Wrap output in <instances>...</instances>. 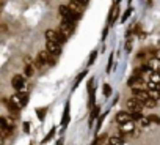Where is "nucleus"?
<instances>
[{
	"label": "nucleus",
	"mask_w": 160,
	"mask_h": 145,
	"mask_svg": "<svg viewBox=\"0 0 160 145\" xmlns=\"http://www.w3.org/2000/svg\"><path fill=\"white\" fill-rule=\"evenodd\" d=\"M108 145H110V143H108Z\"/></svg>",
	"instance_id": "30"
},
{
	"label": "nucleus",
	"mask_w": 160,
	"mask_h": 145,
	"mask_svg": "<svg viewBox=\"0 0 160 145\" xmlns=\"http://www.w3.org/2000/svg\"><path fill=\"white\" fill-rule=\"evenodd\" d=\"M46 114H47V107H42V109H36V115H38V118H39V120H44Z\"/></svg>",
	"instance_id": "16"
},
{
	"label": "nucleus",
	"mask_w": 160,
	"mask_h": 145,
	"mask_svg": "<svg viewBox=\"0 0 160 145\" xmlns=\"http://www.w3.org/2000/svg\"><path fill=\"white\" fill-rule=\"evenodd\" d=\"M87 72H88V69H85V71H82V72H80V74L77 76V79H75V84H74V89L75 87H78V84H80V81H82L85 76H87Z\"/></svg>",
	"instance_id": "15"
},
{
	"label": "nucleus",
	"mask_w": 160,
	"mask_h": 145,
	"mask_svg": "<svg viewBox=\"0 0 160 145\" xmlns=\"http://www.w3.org/2000/svg\"><path fill=\"white\" fill-rule=\"evenodd\" d=\"M108 143H110V145H126L122 136H112V137L108 139Z\"/></svg>",
	"instance_id": "11"
},
{
	"label": "nucleus",
	"mask_w": 160,
	"mask_h": 145,
	"mask_svg": "<svg viewBox=\"0 0 160 145\" xmlns=\"http://www.w3.org/2000/svg\"><path fill=\"white\" fill-rule=\"evenodd\" d=\"M135 129V121H127L124 125H119V132L121 134H129V132H133Z\"/></svg>",
	"instance_id": "10"
},
{
	"label": "nucleus",
	"mask_w": 160,
	"mask_h": 145,
	"mask_svg": "<svg viewBox=\"0 0 160 145\" xmlns=\"http://www.w3.org/2000/svg\"><path fill=\"white\" fill-rule=\"evenodd\" d=\"M102 90H104V95H105V96H110V95H112V87H110L108 84H104Z\"/></svg>",
	"instance_id": "21"
},
{
	"label": "nucleus",
	"mask_w": 160,
	"mask_h": 145,
	"mask_svg": "<svg viewBox=\"0 0 160 145\" xmlns=\"http://www.w3.org/2000/svg\"><path fill=\"white\" fill-rule=\"evenodd\" d=\"M75 2H78V3H82V5H87V3H88V0H75Z\"/></svg>",
	"instance_id": "27"
},
{
	"label": "nucleus",
	"mask_w": 160,
	"mask_h": 145,
	"mask_svg": "<svg viewBox=\"0 0 160 145\" xmlns=\"http://www.w3.org/2000/svg\"><path fill=\"white\" fill-rule=\"evenodd\" d=\"M24 131H25L27 134L30 132V123H28V121H25V123H24Z\"/></svg>",
	"instance_id": "25"
},
{
	"label": "nucleus",
	"mask_w": 160,
	"mask_h": 145,
	"mask_svg": "<svg viewBox=\"0 0 160 145\" xmlns=\"http://www.w3.org/2000/svg\"><path fill=\"white\" fill-rule=\"evenodd\" d=\"M32 145H33V143H32Z\"/></svg>",
	"instance_id": "29"
},
{
	"label": "nucleus",
	"mask_w": 160,
	"mask_h": 145,
	"mask_svg": "<svg viewBox=\"0 0 160 145\" xmlns=\"http://www.w3.org/2000/svg\"><path fill=\"white\" fill-rule=\"evenodd\" d=\"M129 16H130V8L127 10V13H124V16H122V21H126V19H127Z\"/></svg>",
	"instance_id": "26"
},
{
	"label": "nucleus",
	"mask_w": 160,
	"mask_h": 145,
	"mask_svg": "<svg viewBox=\"0 0 160 145\" xmlns=\"http://www.w3.org/2000/svg\"><path fill=\"white\" fill-rule=\"evenodd\" d=\"M148 82H154V84H160V72L158 71H154L152 74H151V78H149V81Z\"/></svg>",
	"instance_id": "13"
},
{
	"label": "nucleus",
	"mask_w": 160,
	"mask_h": 145,
	"mask_svg": "<svg viewBox=\"0 0 160 145\" xmlns=\"http://www.w3.org/2000/svg\"><path fill=\"white\" fill-rule=\"evenodd\" d=\"M143 109H144V104H143L140 99H137L135 96L130 98V99L126 103V110H129L130 114H133V112H143Z\"/></svg>",
	"instance_id": "2"
},
{
	"label": "nucleus",
	"mask_w": 160,
	"mask_h": 145,
	"mask_svg": "<svg viewBox=\"0 0 160 145\" xmlns=\"http://www.w3.org/2000/svg\"><path fill=\"white\" fill-rule=\"evenodd\" d=\"M44 36H46V41H53V43H60V44H63V41H61V36H60V33L57 32V30H46V33H44Z\"/></svg>",
	"instance_id": "9"
},
{
	"label": "nucleus",
	"mask_w": 160,
	"mask_h": 145,
	"mask_svg": "<svg viewBox=\"0 0 160 145\" xmlns=\"http://www.w3.org/2000/svg\"><path fill=\"white\" fill-rule=\"evenodd\" d=\"M69 123V104H66L64 107V115H63V120H61V126H66Z\"/></svg>",
	"instance_id": "12"
},
{
	"label": "nucleus",
	"mask_w": 160,
	"mask_h": 145,
	"mask_svg": "<svg viewBox=\"0 0 160 145\" xmlns=\"http://www.w3.org/2000/svg\"><path fill=\"white\" fill-rule=\"evenodd\" d=\"M53 136H55V128L49 131V134H47V136H46V137H44V139L41 140V143H46V142H49V140H50V139H52Z\"/></svg>",
	"instance_id": "18"
},
{
	"label": "nucleus",
	"mask_w": 160,
	"mask_h": 145,
	"mask_svg": "<svg viewBox=\"0 0 160 145\" xmlns=\"http://www.w3.org/2000/svg\"><path fill=\"white\" fill-rule=\"evenodd\" d=\"M98 114H99V107L96 106V107H94V110H93V112H91V115H90V125H93V121H94V118L98 117Z\"/></svg>",
	"instance_id": "19"
},
{
	"label": "nucleus",
	"mask_w": 160,
	"mask_h": 145,
	"mask_svg": "<svg viewBox=\"0 0 160 145\" xmlns=\"http://www.w3.org/2000/svg\"><path fill=\"white\" fill-rule=\"evenodd\" d=\"M130 117H132L133 121H140V120L144 118V117H143V112H133V114H130Z\"/></svg>",
	"instance_id": "17"
},
{
	"label": "nucleus",
	"mask_w": 160,
	"mask_h": 145,
	"mask_svg": "<svg viewBox=\"0 0 160 145\" xmlns=\"http://www.w3.org/2000/svg\"><path fill=\"white\" fill-rule=\"evenodd\" d=\"M96 57H98V51H93V52H91V55H90L88 65H93V63H94V60H96Z\"/></svg>",
	"instance_id": "22"
},
{
	"label": "nucleus",
	"mask_w": 160,
	"mask_h": 145,
	"mask_svg": "<svg viewBox=\"0 0 160 145\" xmlns=\"http://www.w3.org/2000/svg\"><path fill=\"white\" fill-rule=\"evenodd\" d=\"M46 51L53 55V57H58L61 54V44L60 43H53V41H47L46 43Z\"/></svg>",
	"instance_id": "7"
},
{
	"label": "nucleus",
	"mask_w": 160,
	"mask_h": 145,
	"mask_svg": "<svg viewBox=\"0 0 160 145\" xmlns=\"http://www.w3.org/2000/svg\"><path fill=\"white\" fill-rule=\"evenodd\" d=\"M11 101L21 109V107H24L25 104H27V101H28V96H27V93L25 92H16V95H13L11 96Z\"/></svg>",
	"instance_id": "5"
},
{
	"label": "nucleus",
	"mask_w": 160,
	"mask_h": 145,
	"mask_svg": "<svg viewBox=\"0 0 160 145\" xmlns=\"http://www.w3.org/2000/svg\"><path fill=\"white\" fill-rule=\"evenodd\" d=\"M69 8H71V11L74 13L75 19H80V18H82V14H83L85 5H82V3L75 2V0H71V3H69Z\"/></svg>",
	"instance_id": "6"
},
{
	"label": "nucleus",
	"mask_w": 160,
	"mask_h": 145,
	"mask_svg": "<svg viewBox=\"0 0 160 145\" xmlns=\"http://www.w3.org/2000/svg\"><path fill=\"white\" fill-rule=\"evenodd\" d=\"M149 123H151V118H149V117H144V118L141 120V125H143V126H148Z\"/></svg>",
	"instance_id": "24"
},
{
	"label": "nucleus",
	"mask_w": 160,
	"mask_h": 145,
	"mask_svg": "<svg viewBox=\"0 0 160 145\" xmlns=\"http://www.w3.org/2000/svg\"><path fill=\"white\" fill-rule=\"evenodd\" d=\"M115 120H116L118 125H124V123H127V121H133L132 117H130V112H129V110H119V112L116 114Z\"/></svg>",
	"instance_id": "8"
},
{
	"label": "nucleus",
	"mask_w": 160,
	"mask_h": 145,
	"mask_svg": "<svg viewBox=\"0 0 160 145\" xmlns=\"http://www.w3.org/2000/svg\"><path fill=\"white\" fill-rule=\"evenodd\" d=\"M58 11H60V14H61V18H63V22H66V24H71V25H75V16H74V13L71 11V8H69V5H61L60 8H58Z\"/></svg>",
	"instance_id": "1"
},
{
	"label": "nucleus",
	"mask_w": 160,
	"mask_h": 145,
	"mask_svg": "<svg viewBox=\"0 0 160 145\" xmlns=\"http://www.w3.org/2000/svg\"><path fill=\"white\" fill-rule=\"evenodd\" d=\"M53 55H50L47 51H41L38 54V58H36V65L38 66H46V65H53L55 60L52 58Z\"/></svg>",
	"instance_id": "3"
},
{
	"label": "nucleus",
	"mask_w": 160,
	"mask_h": 145,
	"mask_svg": "<svg viewBox=\"0 0 160 145\" xmlns=\"http://www.w3.org/2000/svg\"><path fill=\"white\" fill-rule=\"evenodd\" d=\"M11 85L16 92H25V76L22 74H16L11 79Z\"/></svg>",
	"instance_id": "4"
},
{
	"label": "nucleus",
	"mask_w": 160,
	"mask_h": 145,
	"mask_svg": "<svg viewBox=\"0 0 160 145\" xmlns=\"http://www.w3.org/2000/svg\"><path fill=\"white\" fill-rule=\"evenodd\" d=\"M149 96L154 99V101H158L160 99V90H148Z\"/></svg>",
	"instance_id": "14"
},
{
	"label": "nucleus",
	"mask_w": 160,
	"mask_h": 145,
	"mask_svg": "<svg viewBox=\"0 0 160 145\" xmlns=\"http://www.w3.org/2000/svg\"><path fill=\"white\" fill-rule=\"evenodd\" d=\"M149 118H151V121H154V123H157V125L160 123V118H158L157 115H149Z\"/></svg>",
	"instance_id": "23"
},
{
	"label": "nucleus",
	"mask_w": 160,
	"mask_h": 145,
	"mask_svg": "<svg viewBox=\"0 0 160 145\" xmlns=\"http://www.w3.org/2000/svg\"><path fill=\"white\" fill-rule=\"evenodd\" d=\"M33 72H35V71H33V66H32V65H27V66H25V78L33 76Z\"/></svg>",
	"instance_id": "20"
},
{
	"label": "nucleus",
	"mask_w": 160,
	"mask_h": 145,
	"mask_svg": "<svg viewBox=\"0 0 160 145\" xmlns=\"http://www.w3.org/2000/svg\"><path fill=\"white\" fill-rule=\"evenodd\" d=\"M155 58H158V60H160V49L155 52Z\"/></svg>",
	"instance_id": "28"
}]
</instances>
